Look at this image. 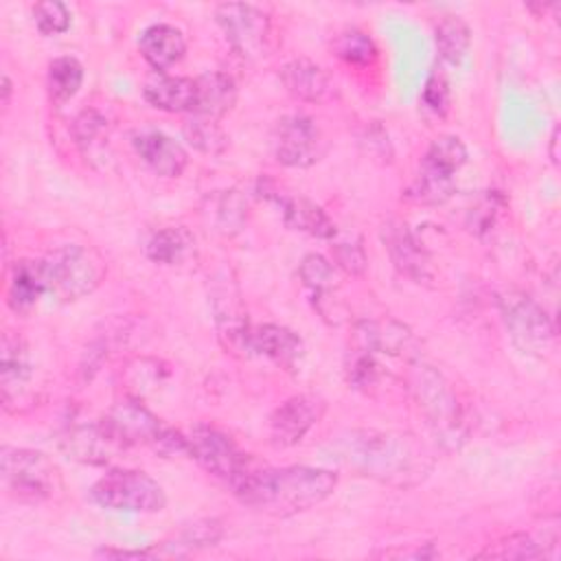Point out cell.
Segmentation results:
<instances>
[{
  "instance_id": "ac0fdd59",
  "label": "cell",
  "mask_w": 561,
  "mask_h": 561,
  "mask_svg": "<svg viewBox=\"0 0 561 561\" xmlns=\"http://www.w3.org/2000/svg\"><path fill=\"white\" fill-rule=\"evenodd\" d=\"M280 81L285 90L305 103H322L333 94L331 77L311 59H291L280 70Z\"/></svg>"
},
{
  "instance_id": "30bf717a",
  "label": "cell",
  "mask_w": 561,
  "mask_h": 561,
  "mask_svg": "<svg viewBox=\"0 0 561 561\" xmlns=\"http://www.w3.org/2000/svg\"><path fill=\"white\" fill-rule=\"evenodd\" d=\"M210 307H213V320H215V329L221 346L237 357H250L254 353L252 351L254 329L250 327L239 287L228 274H219L213 280Z\"/></svg>"
},
{
  "instance_id": "f546056e",
  "label": "cell",
  "mask_w": 561,
  "mask_h": 561,
  "mask_svg": "<svg viewBox=\"0 0 561 561\" xmlns=\"http://www.w3.org/2000/svg\"><path fill=\"white\" fill-rule=\"evenodd\" d=\"M245 199L237 191H224L210 199L208 217L217 232L232 237L245 224Z\"/></svg>"
},
{
  "instance_id": "9a60e30c",
  "label": "cell",
  "mask_w": 561,
  "mask_h": 561,
  "mask_svg": "<svg viewBox=\"0 0 561 561\" xmlns=\"http://www.w3.org/2000/svg\"><path fill=\"white\" fill-rule=\"evenodd\" d=\"M381 241H383V248H386L394 270L401 276L414 280V283H423V285L434 280L436 272H434L430 254L425 252V248H421V243L416 241V237L403 221H399V219L386 221L381 226Z\"/></svg>"
},
{
  "instance_id": "484cf974",
  "label": "cell",
  "mask_w": 561,
  "mask_h": 561,
  "mask_svg": "<svg viewBox=\"0 0 561 561\" xmlns=\"http://www.w3.org/2000/svg\"><path fill=\"white\" fill-rule=\"evenodd\" d=\"M434 42H436L438 57L451 66H458L469 53L471 31L467 22L460 20L458 15H447L436 24Z\"/></svg>"
},
{
  "instance_id": "8fae6325",
  "label": "cell",
  "mask_w": 561,
  "mask_h": 561,
  "mask_svg": "<svg viewBox=\"0 0 561 561\" xmlns=\"http://www.w3.org/2000/svg\"><path fill=\"white\" fill-rule=\"evenodd\" d=\"M215 20L228 44L243 59H261L270 48V15L254 4L224 2L215 9Z\"/></svg>"
},
{
  "instance_id": "4316f807",
  "label": "cell",
  "mask_w": 561,
  "mask_h": 561,
  "mask_svg": "<svg viewBox=\"0 0 561 561\" xmlns=\"http://www.w3.org/2000/svg\"><path fill=\"white\" fill-rule=\"evenodd\" d=\"M83 83V66L75 57H57L48 64V75H46V88L48 96L55 105H64L70 101Z\"/></svg>"
},
{
  "instance_id": "83f0119b",
  "label": "cell",
  "mask_w": 561,
  "mask_h": 561,
  "mask_svg": "<svg viewBox=\"0 0 561 561\" xmlns=\"http://www.w3.org/2000/svg\"><path fill=\"white\" fill-rule=\"evenodd\" d=\"M467 162V147L458 136H438L427 147L421 167L430 169L434 173L454 178L456 171Z\"/></svg>"
},
{
  "instance_id": "f1b7e54d",
  "label": "cell",
  "mask_w": 561,
  "mask_h": 561,
  "mask_svg": "<svg viewBox=\"0 0 561 561\" xmlns=\"http://www.w3.org/2000/svg\"><path fill=\"white\" fill-rule=\"evenodd\" d=\"M454 186H456L454 178L438 175V173L427 171V169H419V173L414 175L410 186L403 191V197L412 204L438 206V204H443L451 197Z\"/></svg>"
},
{
  "instance_id": "7a4b0ae2",
  "label": "cell",
  "mask_w": 561,
  "mask_h": 561,
  "mask_svg": "<svg viewBox=\"0 0 561 561\" xmlns=\"http://www.w3.org/2000/svg\"><path fill=\"white\" fill-rule=\"evenodd\" d=\"M337 484V473L320 467H252L237 484L232 493L241 504L276 515L287 517L302 513L320 502H324Z\"/></svg>"
},
{
  "instance_id": "3957f363",
  "label": "cell",
  "mask_w": 561,
  "mask_h": 561,
  "mask_svg": "<svg viewBox=\"0 0 561 561\" xmlns=\"http://www.w3.org/2000/svg\"><path fill=\"white\" fill-rule=\"evenodd\" d=\"M48 294L68 302L92 294L105 278L103 256L81 243H66L42 259Z\"/></svg>"
},
{
  "instance_id": "44dd1931",
  "label": "cell",
  "mask_w": 561,
  "mask_h": 561,
  "mask_svg": "<svg viewBox=\"0 0 561 561\" xmlns=\"http://www.w3.org/2000/svg\"><path fill=\"white\" fill-rule=\"evenodd\" d=\"M140 55L153 70H167L175 66L184 53H186V42L180 28L171 24H151L142 31L138 39Z\"/></svg>"
},
{
  "instance_id": "603a6c76",
  "label": "cell",
  "mask_w": 561,
  "mask_h": 561,
  "mask_svg": "<svg viewBox=\"0 0 561 561\" xmlns=\"http://www.w3.org/2000/svg\"><path fill=\"white\" fill-rule=\"evenodd\" d=\"M142 96L162 112H195L197 85L191 77H158L142 88Z\"/></svg>"
},
{
  "instance_id": "ba28073f",
  "label": "cell",
  "mask_w": 561,
  "mask_h": 561,
  "mask_svg": "<svg viewBox=\"0 0 561 561\" xmlns=\"http://www.w3.org/2000/svg\"><path fill=\"white\" fill-rule=\"evenodd\" d=\"M502 318L513 344L535 357H543L554 344V324L543 307L522 291H508L500 300Z\"/></svg>"
},
{
  "instance_id": "6da1fadb",
  "label": "cell",
  "mask_w": 561,
  "mask_h": 561,
  "mask_svg": "<svg viewBox=\"0 0 561 561\" xmlns=\"http://www.w3.org/2000/svg\"><path fill=\"white\" fill-rule=\"evenodd\" d=\"M333 458L377 482L408 489L427 478L432 454L412 436L381 430H346L333 440Z\"/></svg>"
},
{
  "instance_id": "b9f144b4",
  "label": "cell",
  "mask_w": 561,
  "mask_h": 561,
  "mask_svg": "<svg viewBox=\"0 0 561 561\" xmlns=\"http://www.w3.org/2000/svg\"><path fill=\"white\" fill-rule=\"evenodd\" d=\"M11 79L7 77V75H2V105L7 107L9 105V101H11Z\"/></svg>"
},
{
  "instance_id": "7c38bea8",
  "label": "cell",
  "mask_w": 561,
  "mask_h": 561,
  "mask_svg": "<svg viewBox=\"0 0 561 561\" xmlns=\"http://www.w3.org/2000/svg\"><path fill=\"white\" fill-rule=\"evenodd\" d=\"M272 147L276 160L294 169L316 164L327 151V142L320 127L313 123V118L302 114H289L276 123Z\"/></svg>"
},
{
  "instance_id": "e0dca14e",
  "label": "cell",
  "mask_w": 561,
  "mask_h": 561,
  "mask_svg": "<svg viewBox=\"0 0 561 561\" xmlns=\"http://www.w3.org/2000/svg\"><path fill=\"white\" fill-rule=\"evenodd\" d=\"M131 145L140 156V160L162 178H178L184 173L188 164V156L184 147L162 131H156V129L140 131L131 138Z\"/></svg>"
},
{
  "instance_id": "60d3db41",
  "label": "cell",
  "mask_w": 561,
  "mask_h": 561,
  "mask_svg": "<svg viewBox=\"0 0 561 561\" xmlns=\"http://www.w3.org/2000/svg\"><path fill=\"white\" fill-rule=\"evenodd\" d=\"M96 557H136V559H142V557H153V550H112V548H103L96 552Z\"/></svg>"
},
{
  "instance_id": "d6986e66",
  "label": "cell",
  "mask_w": 561,
  "mask_h": 561,
  "mask_svg": "<svg viewBox=\"0 0 561 561\" xmlns=\"http://www.w3.org/2000/svg\"><path fill=\"white\" fill-rule=\"evenodd\" d=\"M252 351L265 355L267 359H272L276 366L285 370H296L305 355L302 340L291 329L283 324H272V322L254 329Z\"/></svg>"
},
{
  "instance_id": "7bdbcfd3",
  "label": "cell",
  "mask_w": 561,
  "mask_h": 561,
  "mask_svg": "<svg viewBox=\"0 0 561 561\" xmlns=\"http://www.w3.org/2000/svg\"><path fill=\"white\" fill-rule=\"evenodd\" d=\"M557 142H559V127H554L552 138H550V158H552L554 164L559 162V158H557Z\"/></svg>"
},
{
  "instance_id": "4fadbf2b",
  "label": "cell",
  "mask_w": 561,
  "mask_h": 561,
  "mask_svg": "<svg viewBox=\"0 0 561 561\" xmlns=\"http://www.w3.org/2000/svg\"><path fill=\"white\" fill-rule=\"evenodd\" d=\"M59 449L83 465H107L129 447L101 419L96 423H77L66 427L59 438Z\"/></svg>"
},
{
  "instance_id": "ffe728a7",
  "label": "cell",
  "mask_w": 561,
  "mask_h": 561,
  "mask_svg": "<svg viewBox=\"0 0 561 561\" xmlns=\"http://www.w3.org/2000/svg\"><path fill=\"white\" fill-rule=\"evenodd\" d=\"M44 294H48L46 276L39 261L20 259L11 265L7 276V305L15 313L28 311Z\"/></svg>"
},
{
  "instance_id": "74e56055",
  "label": "cell",
  "mask_w": 561,
  "mask_h": 561,
  "mask_svg": "<svg viewBox=\"0 0 561 561\" xmlns=\"http://www.w3.org/2000/svg\"><path fill=\"white\" fill-rule=\"evenodd\" d=\"M105 118L96 110H83L72 121V136L79 147L92 145L105 131Z\"/></svg>"
},
{
  "instance_id": "f35d334b",
  "label": "cell",
  "mask_w": 561,
  "mask_h": 561,
  "mask_svg": "<svg viewBox=\"0 0 561 561\" xmlns=\"http://www.w3.org/2000/svg\"><path fill=\"white\" fill-rule=\"evenodd\" d=\"M423 103L434 112V114H445L449 110V81L443 72L434 70L427 77V83L423 88Z\"/></svg>"
},
{
  "instance_id": "2e32d148",
  "label": "cell",
  "mask_w": 561,
  "mask_h": 561,
  "mask_svg": "<svg viewBox=\"0 0 561 561\" xmlns=\"http://www.w3.org/2000/svg\"><path fill=\"white\" fill-rule=\"evenodd\" d=\"M324 401L316 394H294L283 401L270 416V443L274 447H291L320 421Z\"/></svg>"
},
{
  "instance_id": "7402d4cb",
  "label": "cell",
  "mask_w": 561,
  "mask_h": 561,
  "mask_svg": "<svg viewBox=\"0 0 561 561\" xmlns=\"http://www.w3.org/2000/svg\"><path fill=\"white\" fill-rule=\"evenodd\" d=\"M195 85H197V103L193 114L219 121L237 103V83L226 72H219V70L204 72L195 77Z\"/></svg>"
},
{
  "instance_id": "d6a6232c",
  "label": "cell",
  "mask_w": 561,
  "mask_h": 561,
  "mask_svg": "<svg viewBox=\"0 0 561 561\" xmlns=\"http://www.w3.org/2000/svg\"><path fill=\"white\" fill-rule=\"evenodd\" d=\"M480 559H537L543 557V550L526 533H513L497 543L489 546L478 554Z\"/></svg>"
},
{
  "instance_id": "5bb4252c",
  "label": "cell",
  "mask_w": 561,
  "mask_h": 561,
  "mask_svg": "<svg viewBox=\"0 0 561 561\" xmlns=\"http://www.w3.org/2000/svg\"><path fill=\"white\" fill-rule=\"evenodd\" d=\"M31 377L33 362L26 342L20 335L4 333L2 351H0V388H2V405L7 412L18 414L22 405L31 397Z\"/></svg>"
},
{
  "instance_id": "5b68a950",
  "label": "cell",
  "mask_w": 561,
  "mask_h": 561,
  "mask_svg": "<svg viewBox=\"0 0 561 561\" xmlns=\"http://www.w3.org/2000/svg\"><path fill=\"white\" fill-rule=\"evenodd\" d=\"M0 480L11 500L37 504L53 497L61 489L57 465L42 451L26 447L0 449Z\"/></svg>"
},
{
  "instance_id": "e575fe53",
  "label": "cell",
  "mask_w": 561,
  "mask_h": 561,
  "mask_svg": "<svg viewBox=\"0 0 561 561\" xmlns=\"http://www.w3.org/2000/svg\"><path fill=\"white\" fill-rule=\"evenodd\" d=\"M300 280L316 294H329L335 287V274L331 263L320 254H307L298 267Z\"/></svg>"
},
{
  "instance_id": "8d00e7d4",
  "label": "cell",
  "mask_w": 561,
  "mask_h": 561,
  "mask_svg": "<svg viewBox=\"0 0 561 561\" xmlns=\"http://www.w3.org/2000/svg\"><path fill=\"white\" fill-rule=\"evenodd\" d=\"M333 261L337 263V267H342L351 276L364 274L366 263H368L362 241L353 239V237H344L333 243Z\"/></svg>"
},
{
  "instance_id": "9c48e42d",
  "label": "cell",
  "mask_w": 561,
  "mask_h": 561,
  "mask_svg": "<svg viewBox=\"0 0 561 561\" xmlns=\"http://www.w3.org/2000/svg\"><path fill=\"white\" fill-rule=\"evenodd\" d=\"M188 456L195 458L208 473L221 478L230 486L237 484L254 465L245 451L219 427L199 423L186 436Z\"/></svg>"
},
{
  "instance_id": "1f68e13d",
  "label": "cell",
  "mask_w": 561,
  "mask_h": 561,
  "mask_svg": "<svg viewBox=\"0 0 561 561\" xmlns=\"http://www.w3.org/2000/svg\"><path fill=\"white\" fill-rule=\"evenodd\" d=\"M333 53L346 64L366 66L377 57V46L373 37L359 28H346L333 39Z\"/></svg>"
},
{
  "instance_id": "8992f818",
  "label": "cell",
  "mask_w": 561,
  "mask_h": 561,
  "mask_svg": "<svg viewBox=\"0 0 561 561\" xmlns=\"http://www.w3.org/2000/svg\"><path fill=\"white\" fill-rule=\"evenodd\" d=\"M410 390L423 410L427 425L449 447H458L465 436L462 408L449 381L427 364H414L410 375Z\"/></svg>"
},
{
  "instance_id": "836d02e7",
  "label": "cell",
  "mask_w": 561,
  "mask_h": 561,
  "mask_svg": "<svg viewBox=\"0 0 561 561\" xmlns=\"http://www.w3.org/2000/svg\"><path fill=\"white\" fill-rule=\"evenodd\" d=\"M33 20L42 35H59L66 33L72 24V15L68 7L59 0H42L33 7Z\"/></svg>"
},
{
  "instance_id": "d590c367",
  "label": "cell",
  "mask_w": 561,
  "mask_h": 561,
  "mask_svg": "<svg viewBox=\"0 0 561 561\" xmlns=\"http://www.w3.org/2000/svg\"><path fill=\"white\" fill-rule=\"evenodd\" d=\"M221 537V526L219 522L215 519H202V522H195V524H188L182 528V533L175 537L171 552L178 554L180 548H184L186 552L191 550H197V548H206V546H213L217 539Z\"/></svg>"
},
{
  "instance_id": "cb8c5ba5",
  "label": "cell",
  "mask_w": 561,
  "mask_h": 561,
  "mask_svg": "<svg viewBox=\"0 0 561 561\" xmlns=\"http://www.w3.org/2000/svg\"><path fill=\"white\" fill-rule=\"evenodd\" d=\"M283 210V219L287 224V228L318 237V239H335L337 228L333 224V219L311 199L307 197H276Z\"/></svg>"
},
{
  "instance_id": "277c9868",
  "label": "cell",
  "mask_w": 561,
  "mask_h": 561,
  "mask_svg": "<svg viewBox=\"0 0 561 561\" xmlns=\"http://www.w3.org/2000/svg\"><path fill=\"white\" fill-rule=\"evenodd\" d=\"M103 421L127 447L145 445L167 458L188 456L186 436L149 412L138 399H121L110 408Z\"/></svg>"
},
{
  "instance_id": "d4e9b609",
  "label": "cell",
  "mask_w": 561,
  "mask_h": 561,
  "mask_svg": "<svg viewBox=\"0 0 561 561\" xmlns=\"http://www.w3.org/2000/svg\"><path fill=\"white\" fill-rule=\"evenodd\" d=\"M193 248V237L182 226H167L156 230L147 243L145 254L160 265H175L180 263Z\"/></svg>"
},
{
  "instance_id": "ab89813d",
  "label": "cell",
  "mask_w": 561,
  "mask_h": 561,
  "mask_svg": "<svg viewBox=\"0 0 561 561\" xmlns=\"http://www.w3.org/2000/svg\"><path fill=\"white\" fill-rule=\"evenodd\" d=\"M383 557H410V559H432V557H436V552L432 550V543H425L423 548H416V550H388V552H383Z\"/></svg>"
},
{
  "instance_id": "4dcf8cb0",
  "label": "cell",
  "mask_w": 561,
  "mask_h": 561,
  "mask_svg": "<svg viewBox=\"0 0 561 561\" xmlns=\"http://www.w3.org/2000/svg\"><path fill=\"white\" fill-rule=\"evenodd\" d=\"M184 138L191 147L210 156H217L228 147V136L219 127V123L215 118H206L199 114H193L184 123Z\"/></svg>"
},
{
  "instance_id": "52a82bcc",
  "label": "cell",
  "mask_w": 561,
  "mask_h": 561,
  "mask_svg": "<svg viewBox=\"0 0 561 561\" xmlns=\"http://www.w3.org/2000/svg\"><path fill=\"white\" fill-rule=\"evenodd\" d=\"M90 495L110 511L158 513L167 506L164 489L140 469H110L94 482Z\"/></svg>"
}]
</instances>
